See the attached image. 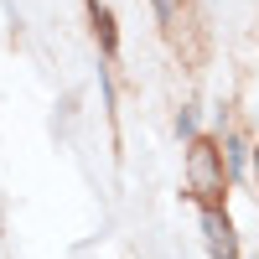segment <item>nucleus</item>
<instances>
[{"mask_svg":"<svg viewBox=\"0 0 259 259\" xmlns=\"http://www.w3.org/2000/svg\"><path fill=\"white\" fill-rule=\"evenodd\" d=\"M150 6H156V16H161V21H166V16H171V11H177V0H150Z\"/></svg>","mask_w":259,"mask_h":259,"instance_id":"nucleus-4","label":"nucleus"},{"mask_svg":"<svg viewBox=\"0 0 259 259\" xmlns=\"http://www.w3.org/2000/svg\"><path fill=\"white\" fill-rule=\"evenodd\" d=\"M223 166H218V150H212V145H192V192H202V197H207V192H223Z\"/></svg>","mask_w":259,"mask_h":259,"instance_id":"nucleus-2","label":"nucleus"},{"mask_svg":"<svg viewBox=\"0 0 259 259\" xmlns=\"http://www.w3.org/2000/svg\"><path fill=\"white\" fill-rule=\"evenodd\" d=\"M254 177H259V145H254Z\"/></svg>","mask_w":259,"mask_h":259,"instance_id":"nucleus-5","label":"nucleus"},{"mask_svg":"<svg viewBox=\"0 0 259 259\" xmlns=\"http://www.w3.org/2000/svg\"><path fill=\"white\" fill-rule=\"evenodd\" d=\"M177 130H182V135H197V114H192V109H182V119H177Z\"/></svg>","mask_w":259,"mask_h":259,"instance_id":"nucleus-3","label":"nucleus"},{"mask_svg":"<svg viewBox=\"0 0 259 259\" xmlns=\"http://www.w3.org/2000/svg\"><path fill=\"white\" fill-rule=\"evenodd\" d=\"M202 239L212 259H239V239H233V223L223 218L218 207H202Z\"/></svg>","mask_w":259,"mask_h":259,"instance_id":"nucleus-1","label":"nucleus"}]
</instances>
